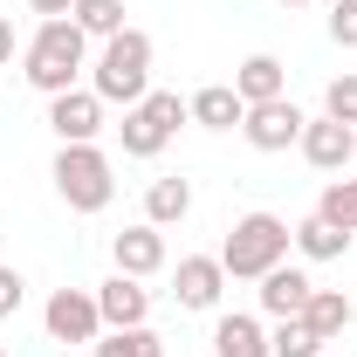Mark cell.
Returning <instances> with one entry per match:
<instances>
[{"mask_svg": "<svg viewBox=\"0 0 357 357\" xmlns=\"http://www.w3.org/2000/svg\"><path fill=\"white\" fill-rule=\"evenodd\" d=\"M289 248H296V227L282 213H241L234 234H227V248H220V268L234 282H261L268 268L289 261Z\"/></svg>", "mask_w": 357, "mask_h": 357, "instance_id": "1", "label": "cell"}, {"mask_svg": "<svg viewBox=\"0 0 357 357\" xmlns=\"http://www.w3.org/2000/svg\"><path fill=\"white\" fill-rule=\"evenodd\" d=\"M83 69H89V35L69 14L62 21H42L35 42H28V83L42 89V96H62V89H76Z\"/></svg>", "mask_w": 357, "mask_h": 357, "instance_id": "2", "label": "cell"}, {"mask_svg": "<svg viewBox=\"0 0 357 357\" xmlns=\"http://www.w3.org/2000/svg\"><path fill=\"white\" fill-rule=\"evenodd\" d=\"M89 89L103 96V103H144L151 96V35L144 28H124V35H110L103 42V55H96V76H89Z\"/></svg>", "mask_w": 357, "mask_h": 357, "instance_id": "3", "label": "cell"}, {"mask_svg": "<svg viewBox=\"0 0 357 357\" xmlns=\"http://www.w3.org/2000/svg\"><path fill=\"white\" fill-rule=\"evenodd\" d=\"M55 192H62L69 213H103L110 192H117L110 158H103L96 144H62V151H55Z\"/></svg>", "mask_w": 357, "mask_h": 357, "instance_id": "4", "label": "cell"}, {"mask_svg": "<svg viewBox=\"0 0 357 357\" xmlns=\"http://www.w3.org/2000/svg\"><path fill=\"white\" fill-rule=\"evenodd\" d=\"M178 124H185V103H178V89H151L144 103H131V110H124V124H117V137H124V158H158V151L178 137Z\"/></svg>", "mask_w": 357, "mask_h": 357, "instance_id": "5", "label": "cell"}, {"mask_svg": "<svg viewBox=\"0 0 357 357\" xmlns=\"http://www.w3.org/2000/svg\"><path fill=\"white\" fill-rule=\"evenodd\" d=\"M42 323H48L55 344H96V337H103V310H96L89 289H55L48 310H42Z\"/></svg>", "mask_w": 357, "mask_h": 357, "instance_id": "6", "label": "cell"}, {"mask_svg": "<svg viewBox=\"0 0 357 357\" xmlns=\"http://www.w3.org/2000/svg\"><path fill=\"white\" fill-rule=\"evenodd\" d=\"M303 110L289 103V96H275V103H248V117H241V137L255 144V151H289V144H303Z\"/></svg>", "mask_w": 357, "mask_h": 357, "instance_id": "7", "label": "cell"}, {"mask_svg": "<svg viewBox=\"0 0 357 357\" xmlns=\"http://www.w3.org/2000/svg\"><path fill=\"white\" fill-rule=\"evenodd\" d=\"M48 131L62 137V144H96V131H103V96H96V89H62V96H48Z\"/></svg>", "mask_w": 357, "mask_h": 357, "instance_id": "8", "label": "cell"}, {"mask_svg": "<svg viewBox=\"0 0 357 357\" xmlns=\"http://www.w3.org/2000/svg\"><path fill=\"white\" fill-rule=\"evenodd\" d=\"M303 158L316 172H344L357 158V124H337V117H310L303 124Z\"/></svg>", "mask_w": 357, "mask_h": 357, "instance_id": "9", "label": "cell"}, {"mask_svg": "<svg viewBox=\"0 0 357 357\" xmlns=\"http://www.w3.org/2000/svg\"><path fill=\"white\" fill-rule=\"evenodd\" d=\"M220 289H227L220 255H185V261H178V275H172L178 310H213V303H220Z\"/></svg>", "mask_w": 357, "mask_h": 357, "instance_id": "10", "label": "cell"}, {"mask_svg": "<svg viewBox=\"0 0 357 357\" xmlns=\"http://www.w3.org/2000/svg\"><path fill=\"white\" fill-rule=\"evenodd\" d=\"M96 310H103V330H137V323L151 316V289H144L137 275H110V282L96 289Z\"/></svg>", "mask_w": 357, "mask_h": 357, "instance_id": "11", "label": "cell"}, {"mask_svg": "<svg viewBox=\"0 0 357 357\" xmlns=\"http://www.w3.org/2000/svg\"><path fill=\"white\" fill-rule=\"evenodd\" d=\"M110 255H117V275H137V282H144V275H158V268H165V227H124V234H117V241H110Z\"/></svg>", "mask_w": 357, "mask_h": 357, "instance_id": "12", "label": "cell"}, {"mask_svg": "<svg viewBox=\"0 0 357 357\" xmlns=\"http://www.w3.org/2000/svg\"><path fill=\"white\" fill-rule=\"evenodd\" d=\"M310 296H316V282L303 275V268H289V261L261 275V310L275 316V323H282V316H303V310H310Z\"/></svg>", "mask_w": 357, "mask_h": 357, "instance_id": "13", "label": "cell"}, {"mask_svg": "<svg viewBox=\"0 0 357 357\" xmlns=\"http://www.w3.org/2000/svg\"><path fill=\"white\" fill-rule=\"evenodd\" d=\"M185 117H192L199 131H234V124L248 117V103L234 96V83H206V89H192V103H185Z\"/></svg>", "mask_w": 357, "mask_h": 357, "instance_id": "14", "label": "cell"}, {"mask_svg": "<svg viewBox=\"0 0 357 357\" xmlns=\"http://www.w3.org/2000/svg\"><path fill=\"white\" fill-rule=\"evenodd\" d=\"M234 96H241V103H275V96H289V69H282L275 55H248V62L234 69Z\"/></svg>", "mask_w": 357, "mask_h": 357, "instance_id": "15", "label": "cell"}, {"mask_svg": "<svg viewBox=\"0 0 357 357\" xmlns=\"http://www.w3.org/2000/svg\"><path fill=\"white\" fill-rule=\"evenodd\" d=\"M213 357H268V330L255 316H220L213 323Z\"/></svg>", "mask_w": 357, "mask_h": 357, "instance_id": "16", "label": "cell"}, {"mask_svg": "<svg viewBox=\"0 0 357 357\" xmlns=\"http://www.w3.org/2000/svg\"><path fill=\"white\" fill-rule=\"evenodd\" d=\"M351 316H357V310H351V296H344V289H316L310 310H303V323H310L323 344H337V337L351 330Z\"/></svg>", "mask_w": 357, "mask_h": 357, "instance_id": "17", "label": "cell"}, {"mask_svg": "<svg viewBox=\"0 0 357 357\" xmlns=\"http://www.w3.org/2000/svg\"><path fill=\"white\" fill-rule=\"evenodd\" d=\"M192 213V185L185 178H151V192H144V220L151 227H172Z\"/></svg>", "mask_w": 357, "mask_h": 357, "instance_id": "18", "label": "cell"}, {"mask_svg": "<svg viewBox=\"0 0 357 357\" xmlns=\"http://www.w3.org/2000/svg\"><path fill=\"white\" fill-rule=\"evenodd\" d=\"M344 248H351V234H344V227H330V220H316V213L296 227V255H303V261H337Z\"/></svg>", "mask_w": 357, "mask_h": 357, "instance_id": "19", "label": "cell"}, {"mask_svg": "<svg viewBox=\"0 0 357 357\" xmlns=\"http://www.w3.org/2000/svg\"><path fill=\"white\" fill-rule=\"evenodd\" d=\"M316 220L344 227V234L357 241V178H330V185H323V199H316Z\"/></svg>", "mask_w": 357, "mask_h": 357, "instance_id": "20", "label": "cell"}, {"mask_svg": "<svg viewBox=\"0 0 357 357\" xmlns=\"http://www.w3.org/2000/svg\"><path fill=\"white\" fill-rule=\"evenodd\" d=\"M89 357H165V344L137 323V330H103V337L89 344Z\"/></svg>", "mask_w": 357, "mask_h": 357, "instance_id": "21", "label": "cell"}, {"mask_svg": "<svg viewBox=\"0 0 357 357\" xmlns=\"http://www.w3.org/2000/svg\"><path fill=\"white\" fill-rule=\"evenodd\" d=\"M268 357H323V337H316L303 316H282L275 337H268Z\"/></svg>", "mask_w": 357, "mask_h": 357, "instance_id": "22", "label": "cell"}, {"mask_svg": "<svg viewBox=\"0 0 357 357\" xmlns=\"http://www.w3.org/2000/svg\"><path fill=\"white\" fill-rule=\"evenodd\" d=\"M83 35L96 42H110V35H124V0H76V14H69Z\"/></svg>", "mask_w": 357, "mask_h": 357, "instance_id": "23", "label": "cell"}, {"mask_svg": "<svg viewBox=\"0 0 357 357\" xmlns=\"http://www.w3.org/2000/svg\"><path fill=\"white\" fill-rule=\"evenodd\" d=\"M323 117H337V124H357V76H337V83L323 89Z\"/></svg>", "mask_w": 357, "mask_h": 357, "instance_id": "24", "label": "cell"}, {"mask_svg": "<svg viewBox=\"0 0 357 357\" xmlns=\"http://www.w3.org/2000/svg\"><path fill=\"white\" fill-rule=\"evenodd\" d=\"M330 42L357 48V0H337V7H330Z\"/></svg>", "mask_w": 357, "mask_h": 357, "instance_id": "25", "label": "cell"}, {"mask_svg": "<svg viewBox=\"0 0 357 357\" xmlns=\"http://www.w3.org/2000/svg\"><path fill=\"white\" fill-rule=\"evenodd\" d=\"M21 296H28V282H21L14 268H0V316H14V310H21Z\"/></svg>", "mask_w": 357, "mask_h": 357, "instance_id": "26", "label": "cell"}, {"mask_svg": "<svg viewBox=\"0 0 357 357\" xmlns=\"http://www.w3.org/2000/svg\"><path fill=\"white\" fill-rule=\"evenodd\" d=\"M28 7H35L42 21H62V14H76V0H28Z\"/></svg>", "mask_w": 357, "mask_h": 357, "instance_id": "27", "label": "cell"}, {"mask_svg": "<svg viewBox=\"0 0 357 357\" xmlns=\"http://www.w3.org/2000/svg\"><path fill=\"white\" fill-rule=\"evenodd\" d=\"M0 62H14V21L0 14Z\"/></svg>", "mask_w": 357, "mask_h": 357, "instance_id": "28", "label": "cell"}, {"mask_svg": "<svg viewBox=\"0 0 357 357\" xmlns=\"http://www.w3.org/2000/svg\"><path fill=\"white\" fill-rule=\"evenodd\" d=\"M282 7H303V0H282Z\"/></svg>", "mask_w": 357, "mask_h": 357, "instance_id": "29", "label": "cell"}, {"mask_svg": "<svg viewBox=\"0 0 357 357\" xmlns=\"http://www.w3.org/2000/svg\"><path fill=\"white\" fill-rule=\"evenodd\" d=\"M0 357H7V351H0Z\"/></svg>", "mask_w": 357, "mask_h": 357, "instance_id": "30", "label": "cell"}]
</instances>
